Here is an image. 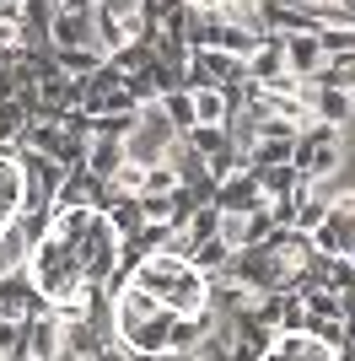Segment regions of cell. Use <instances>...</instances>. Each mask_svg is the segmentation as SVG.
I'll return each mask as SVG.
<instances>
[{"mask_svg": "<svg viewBox=\"0 0 355 361\" xmlns=\"http://www.w3.org/2000/svg\"><path fill=\"white\" fill-rule=\"evenodd\" d=\"M291 11H318V0H285Z\"/></svg>", "mask_w": 355, "mask_h": 361, "instance_id": "9c48e42d", "label": "cell"}, {"mask_svg": "<svg viewBox=\"0 0 355 361\" xmlns=\"http://www.w3.org/2000/svg\"><path fill=\"white\" fill-rule=\"evenodd\" d=\"M189 114H194V130H221V124H226V97H221V87L189 81Z\"/></svg>", "mask_w": 355, "mask_h": 361, "instance_id": "52a82bcc", "label": "cell"}, {"mask_svg": "<svg viewBox=\"0 0 355 361\" xmlns=\"http://www.w3.org/2000/svg\"><path fill=\"white\" fill-rule=\"evenodd\" d=\"M92 32H97V54H118V49L140 44L146 6L140 0H97L92 6Z\"/></svg>", "mask_w": 355, "mask_h": 361, "instance_id": "277c9868", "label": "cell"}, {"mask_svg": "<svg viewBox=\"0 0 355 361\" xmlns=\"http://www.w3.org/2000/svg\"><path fill=\"white\" fill-rule=\"evenodd\" d=\"M54 6H75V0H54Z\"/></svg>", "mask_w": 355, "mask_h": 361, "instance_id": "30bf717a", "label": "cell"}, {"mask_svg": "<svg viewBox=\"0 0 355 361\" xmlns=\"http://www.w3.org/2000/svg\"><path fill=\"white\" fill-rule=\"evenodd\" d=\"M118 221L103 216L92 200H59V211L38 232L27 254V286L38 302H49V313L65 324H81L92 313L97 286H108L118 270Z\"/></svg>", "mask_w": 355, "mask_h": 361, "instance_id": "7a4b0ae2", "label": "cell"}, {"mask_svg": "<svg viewBox=\"0 0 355 361\" xmlns=\"http://www.w3.org/2000/svg\"><path fill=\"white\" fill-rule=\"evenodd\" d=\"M210 297H216V286L189 254L151 248L113 302V334L124 356L135 361L189 356L216 324Z\"/></svg>", "mask_w": 355, "mask_h": 361, "instance_id": "6da1fadb", "label": "cell"}, {"mask_svg": "<svg viewBox=\"0 0 355 361\" xmlns=\"http://www.w3.org/2000/svg\"><path fill=\"white\" fill-rule=\"evenodd\" d=\"M280 49H285V71L301 75V81H312L328 60L323 44H318V32H291V38H280Z\"/></svg>", "mask_w": 355, "mask_h": 361, "instance_id": "8992f818", "label": "cell"}, {"mask_svg": "<svg viewBox=\"0 0 355 361\" xmlns=\"http://www.w3.org/2000/svg\"><path fill=\"white\" fill-rule=\"evenodd\" d=\"M22 205H27V167L0 151V232L11 216H22Z\"/></svg>", "mask_w": 355, "mask_h": 361, "instance_id": "5b68a950", "label": "cell"}, {"mask_svg": "<svg viewBox=\"0 0 355 361\" xmlns=\"http://www.w3.org/2000/svg\"><path fill=\"white\" fill-rule=\"evenodd\" d=\"M22 32H27V6L22 0H0V49L6 54L22 49Z\"/></svg>", "mask_w": 355, "mask_h": 361, "instance_id": "ba28073f", "label": "cell"}, {"mask_svg": "<svg viewBox=\"0 0 355 361\" xmlns=\"http://www.w3.org/2000/svg\"><path fill=\"white\" fill-rule=\"evenodd\" d=\"M173 146H178V130H173V119H167V108L140 103L130 114V130H124V157L140 162V167H156Z\"/></svg>", "mask_w": 355, "mask_h": 361, "instance_id": "3957f363", "label": "cell"}]
</instances>
